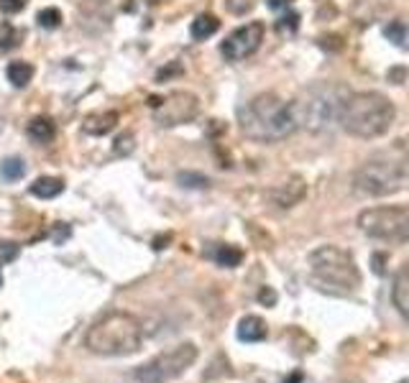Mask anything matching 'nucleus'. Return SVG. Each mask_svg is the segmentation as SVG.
<instances>
[{
	"instance_id": "obj_9",
	"label": "nucleus",
	"mask_w": 409,
	"mask_h": 383,
	"mask_svg": "<svg viewBox=\"0 0 409 383\" xmlns=\"http://www.w3.org/2000/svg\"><path fill=\"white\" fill-rule=\"evenodd\" d=\"M154 105V120H157L162 128L171 126H182V123H189V120L200 113V100L192 92H171V95L162 97V100H151Z\"/></svg>"
},
{
	"instance_id": "obj_34",
	"label": "nucleus",
	"mask_w": 409,
	"mask_h": 383,
	"mask_svg": "<svg viewBox=\"0 0 409 383\" xmlns=\"http://www.w3.org/2000/svg\"><path fill=\"white\" fill-rule=\"evenodd\" d=\"M289 383H299V376H292V381Z\"/></svg>"
},
{
	"instance_id": "obj_24",
	"label": "nucleus",
	"mask_w": 409,
	"mask_h": 383,
	"mask_svg": "<svg viewBox=\"0 0 409 383\" xmlns=\"http://www.w3.org/2000/svg\"><path fill=\"white\" fill-rule=\"evenodd\" d=\"M134 148H136L134 133H123V136H118V138L113 140V154L115 156H131Z\"/></svg>"
},
{
	"instance_id": "obj_17",
	"label": "nucleus",
	"mask_w": 409,
	"mask_h": 383,
	"mask_svg": "<svg viewBox=\"0 0 409 383\" xmlns=\"http://www.w3.org/2000/svg\"><path fill=\"white\" fill-rule=\"evenodd\" d=\"M64 192V182L57 177H38L34 185H31V194L41 199H54L57 194Z\"/></svg>"
},
{
	"instance_id": "obj_33",
	"label": "nucleus",
	"mask_w": 409,
	"mask_h": 383,
	"mask_svg": "<svg viewBox=\"0 0 409 383\" xmlns=\"http://www.w3.org/2000/svg\"><path fill=\"white\" fill-rule=\"evenodd\" d=\"M268 6L274 8V10H279V8H287V6H289V0H268Z\"/></svg>"
},
{
	"instance_id": "obj_31",
	"label": "nucleus",
	"mask_w": 409,
	"mask_h": 383,
	"mask_svg": "<svg viewBox=\"0 0 409 383\" xmlns=\"http://www.w3.org/2000/svg\"><path fill=\"white\" fill-rule=\"evenodd\" d=\"M259 302L261 304H274L276 302V294H274V291H271V289H261V291H259Z\"/></svg>"
},
{
	"instance_id": "obj_25",
	"label": "nucleus",
	"mask_w": 409,
	"mask_h": 383,
	"mask_svg": "<svg viewBox=\"0 0 409 383\" xmlns=\"http://www.w3.org/2000/svg\"><path fill=\"white\" fill-rule=\"evenodd\" d=\"M36 21L41 29H57L62 23V13L57 10V8H44V10H38Z\"/></svg>"
},
{
	"instance_id": "obj_22",
	"label": "nucleus",
	"mask_w": 409,
	"mask_h": 383,
	"mask_svg": "<svg viewBox=\"0 0 409 383\" xmlns=\"http://www.w3.org/2000/svg\"><path fill=\"white\" fill-rule=\"evenodd\" d=\"M23 38L21 31H15L13 26H3L0 29V52H10V49H15L18 46V41Z\"/></svg>"
},
{
	"instance_id": "obj_2",
	"label": "nucleus",
	"mask_w": 409,
	"mask_h": 383,
	"mask_svg": "<svg viewBox=\"0 0 409 383\" xmlns=\"http://www.w3.org/2000/svg\"><path fill=\"white\" fill-rule=\"evenodd\" d=\"M394 118L396 108L387 95H381V92H353L343 100L338 123L350 136L368 140L389 133V128L394 126Z\"/></svg>"
},
{
	"instance_id": "obj_29",
	"label": "nucleus",
	"mask_w": 409,
	"mask_h": 383,
	"mask_svg": "<svg viewBox=\"0 0 409 383\" xmlns=\"http://www.w3.org/2000/svg\"><path fill=\"white\" fill-rule=\"evenodd\" d=\"M297 26H299V15L297 13L284 15L282 21H279V29H282V31H294Z\"/></svg>"
},
{
	"instance_id": "obj_4",
	"label": "nucleus",
	"mask_w": 409,
	"mask_h": 383,
	"mask_svg": "<svg viewBox=\"0 0 409 383\" xmlns=\"http://www.w3.org/2000/svg\"><path fill=\"white\" fill-rule=\"evenodd\" d=\"M350 92L338 82H320L305 89L292 103V113L297 120V128H305L310 133H325L333 128V123L340 115L343 100Z\"/></svg>"
},
{
	"instance_id": "obj_5",
	"label": "nucleus",
	"mask_w": 409,
	"mask_h": 383,
	"mask_svg": "<svg viewBox=\"0 0 409 383\" xmlns=\"http://www.w3.org/2000/svg\"><path fill=\"white\" fill-rule=\"evenodd\" d=\"M313 281L317 289L330 291V294H350L361 287V271L356 261L348 251H343L338 245H320L315 248L307 258Z\"/></svg>"
},
{
	"instance_id": "obj_11",
	"label": "nucleus",
	"mask_w": 409,
	"mask_h": 383,
	"mask_svg": "<svg viewBox=\"0 0 409 383\" xmlns=\"http://www.w3.org/2000/svg\"><path fill=\"white\" fill-rule=\"evenodd\" d=\"M266 197H268V202L274 207H279V210H289V207L299 205V202L307 197V182L302 177L284 179V182H279L276 187L268 189Z\"/></svg>"
},
{
	"instance_id": "obj_10",
	"label": "nucleus",
	"mask_w": 409,
	"mask_h": 383,
	"mask_svg": "<svg viewBox=\"0 0 409 383\" xmlns=\"http://www.w3.org/2000/svg\"><path fill=\"white\" fill-rule=\"evenodd\" d=\"M264 34H266V29H264V23L261 21L245 23V26L236 29L231 36L225 38L223 46H220V52H223V57L228 62H243V59H248L251 54L259 52L261 41H264Z\"/></svg>"
},
{
	"instance_id": "obj_3",
	"label": "nucleus",
	"mask_w": 409,
	"mask_h": 383,
	"mask_svg": "<svg viewBox=\"0 0 409 383\" xmlns=\"http://www.w3.org/2000/svg\"><path fill=\"white\" fill-rule=\"evenodd\" d=\"M141 322L128 312H108L97 319L85 335V347L89 353L105 358H126L141 350Z\"/></svg>"
},
{
	"instance_id": "obj_27",
	"label": "nucleus",
	"mask_w": 409,
	"mask_h": 383,
	"mask_svg": "<svg viewBox=\"0 0 409 383\" xmlns=\"http://www.w3.org/2000/svg\"><path fill=\"white\" fill-rule=\"evenodd\" d=\"M23 8H26V0H0V10L6 15L21 13Z\"/></svg>"
},
{
	"instance_id": "obj_15",
	"label": "nucleus",
	"mask_w": 409,
	"mask_h": 383,
	"mask_svg": "<svg viewBox=\"0 0 409 383\" xmlns=\"http://www.w3.org/2000/svg\"><path fill=\"white\" fill-rule=\"evenodd\" d=\"M217 29H220V21H217L213 13H202L197 15L192 21V29H189V34H192V38H197V41H205V38L215 36Z\"/></svg>"
},
{
	"instance_id": "obj_14",
	"label": "nucleus",
	"mask_w": 409,
	"mask_h": 383,
	"mask_svg": "<svg viewBox=\"0 0 409 383\" xmlns=\"http://www.w3.org/2000/svg\"><path fill=\"white\" fill-rule=\"evenodd\" d=\"M266 335H268L266 322L256 317V315H245L238 322V340H243V342H261V340H266Z\"/></svg>"
},
{
	"instance_id": "obj_13",
	"label": "nucleus",
	"mask_w": 409,
	"mask_h": 383,
	"mask_svg": "<svg viewBox=\"0 0 409 383\" xmlns=\"http://www.w3.org/2000/svg\"><path fill=\"white\" fill-rule=\"evenodd\" d=\"M392 302H394L396 312L407 317L409 315V268L402 266L399 273H396L394 279V287H392Z\"/></svg>"
},
{
	"instance_id": "obj_20",
	"label": "nucleus",
	"mask_w": 409,
	"mask_h": 383,
	"mask_svg": "<svg viewBox=\"0 0 409 383\" xmlns=\"http://www.w3.org/2000/svg\"><path fill=\"white\" fill-rule=\"evenodd\" d=\"M0 174L8 182H18V179L26 177V161L18 159V156H8L6 161L0 164Z\"/></svg>"
},
{
	"instance_id": "obj_7",
	"label": "nucleus",
	"mask_w": 409,
	"mask_h": 383,
	"mask_svg": "<svg viewBox=\"0 0 409 383\" xmlns=\"http://www.w3.org/2000/svg\"><path fill=\"white\" fill-rule=\"evenodd\" d=\"M197 345L192 342H182V345L171 347L166 353H159L149 363H143L136 368V381L138 383H171L179 376H185L197 361Z\"/></svg>"
},
{
	"instance_id": "obj_26",
	"label": "nucleus",
	"mask_w": 409,
	"mask_h": 383,
	"mask_svg": "<svg viewBox=\"0 0 409 383\" xmlns=\"http://www.w3.org/2000/svg\"><path fill=\"white\" fill-rule=\"evenodd\" d=\"M256 3H259V0H225V8H228V13H233V15H245L256 8Z\"/></svg>"
},
{
	"instance_id": "obj_8",
	"label": "nucleus",
	"mask_w": 409,
	"mask_h": 383,
	"mask_svg": "<svg viewBox=\"0 0 409 383\" xmlns=\"http://www.w3.org/2000/svg\"><path fill=\"white\" fill-rule=\"evenodd\" d=\"M361 233L376 240L404 243L409 238V210L407 207H371L358 215Z\"/></svg>"
},
{
	"instance_id": "obj_12",
	"label": "nucleus",
	"mask_w": 409,
	"mask_h": 383,
	"mask_svg": "<svg viewBox=\"0 0 409 383\" xmlns=\"http://www.w3.org/2000/svg\"><path fill=\"white\" fill-rule=\"evenodd\" d=\"M115 126H118V113L115 110L92 113V115L82 120V131L87 136H108Z\"/></svg>"
},
{
	"instance_id": "obj_16",
	"label": "nucleus",
	"mask_w": 409,
	"mask_h": 383,
	"mask_svg": "<svg viewBox=\"0 0 409 383\" xmlns=\"http://www.w3.org/2000/svg\"><path fill=\"white\" fill-rule=\"evenodd\" d=\"M54 136H57V128L49 118L44 115H38L29 123V138L36 140V143H52Z\"/></svg>"
},
{
	"instance_id": "obj_30",
	"label": "nucleus",
	"mask_w": 409,
	"mask_h": 383,
	"mask_svg": "<svg viewBox=\"0 0 409 383\" xmlns=\"http://www.w3.org/2000/svg\"><path fill=\"white\" fill-rule=\"evenodd\" d=\"M404 77H407V69H404V66L389 69V82H394V85H404Z\"/></svg>"
},
{
	"instance_id": "obj_18",
	"label": "nucleus",
	"mask_w": 409,
	"mask_h": 383,
	"mask_svg": "<svg viewBox=\"0 0 409 383\" xmlns=\"http://www.w3.org/2000/svg\"><path fill=\"white\" fill-rule=\"evenodd\" d=\"M210 256H213V261H215L217 266H225V268H236V266H241V261H243V251L231 243L215 245V251L210 253Z\"/></svg>"
},
{
	"instance_id": "obj_21",
	"label": "nucleus",
	"mask_w": 409,
	"mask_h": 383,
	"mask_svg": "<svg viewBox=\"0 0 409 383\" xmlns=\"http://www.w3.org/2000/svg\"><path fill=\"white\" fill-rule=\"evenodd\" d=\"M177 182L187 189H208L210 187V179L205 174H197V171H179Z\"/></svg>"
},
{
	"instance_id": "obj_23",
	"label": "nucleus",
	"mask_w": 409,
	"mask_h": 383,
	"mask_svg": "<svg viewBox=\"0 0 409 383\" xmlns=\"http://www.w3.org/2000/svg\"><path fill=\"white\" fill-rule=\"evenodd\" d=\"M387 38L392 41L394 46H399V49H404V44H407V26H404V21H394L387 26Z\"/></svg>"
},
{
	"instance_id": "obj_32",
	"label": "nucleus",
	"mask_w": 409,
	"mask_h": 383,
	"mask_svg": "<svg viewBox=\"0 0 409 383\" xmlns=\"http://www.w3.org/2000/svg\"><path fill=\"white\" fill-rule=\"evenodd\" d=\"M384 261H387L384 256H373V271H376V273H384V266H381Z\"/></svg>"
},
{
	"instance_id": "obj_28",
	"label": "nucleus",
	"mask_w": 409,
	"mask_h": 383,
	"mask_svg": "<svg viewBox=\"0 0 409 383\" xmlns=\"http://www.w3.org/2000/svg\"><path fill=\"white\" fill-rule=\"evenodd\" d=\"M18 256V245L6 240V243H0V261H13Z\"/></svg>"
},
{
	"instance_id": "obj_6",
	"label": "nucleus",
	"mask_w": 409,
	"mask_h": 383,
	"mask_svg": "<svg viewBox=\"0 0 409 383\" xmlns=\"http://www.w3.org/2000/svg\"><path fill=\"white\" fill-rule=\"evenodd\" d=\"M409 182L407 156L399 154H376L366 159L353 174V185L361 194L368 197H389L402 192Z\"/></svg>"
},
{
	"instance_id": "obj_19",
	"label": "nucleus",
	"mask_w": 409,
	"mask_h": 383,
	"mask_svg": "<svg viewBox=\"0 0 409 383\" xmlns=\"http://www.w3.org/2000/svg\"><path fill=\"white\" fill-rule=\"evenodd\" d=\"M6 74H8V82H10L13 87H26V85L34 80V66H31L29 62H10Z\"/></svg>"
},
{
	"instance_id": "obj_1",
	"label": "nucleus",
	"mask_w": 409,
	"mask_h": 383,
	"mask_svg": "<svg viewBox=\"0 0 409 383\" xmlns=\"http://www.w3.org/2000/svg\"><path fill=\"white\" fill-rule=\"evenodd\" d=\"M238 123L245 138L256 143H279L297 131L292 103H284L274 92L256 95L238 110Z\"/></svg>"
},
{
	"instance_id": "obj_36",
	"label": "nucleus",
	"mask_w": 409,
	"mask_h": 383,
	"mask_svg": "<svg viewBox=\"0 0 409 383\" xmlns=\"http://www.w3.org/2000/svg\"><path fill=\"white\" fill-rule=\"evenodd\" d=\"M399 383H407V381H399Z\"/></svg>"
},
{
	"instance_id": "obj_35",
	"label": "nucleus",
	"mask_w": 409,
	"mask_h": 383,
	"mask_svg": "<svg viewBox=\"0 0 409 383\" xmlns=\"http://www.w3.org/2000/svg\"><path fill=\"white\" fill-rule=\"evenodd\" d=\"M0 284H3V276H0Z\"/></svg>"
}]
</instances>
